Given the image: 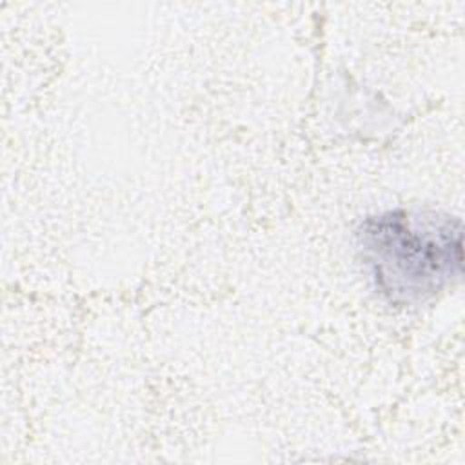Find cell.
I'll list each match as a JSON object with an SVG mask.
<instances>
[{"mask_svg":"<svg viewBox=\"0 0 465 465\" xmlns=\"http://www.w3.org/2000/svg\"><path fill=\"white\" fill-rule=\"evenodd\" d=\"M354 236L374 291L392 305H423L461 278L463 223L449 213L389 209L365 216Z\"/></svg>","mask_w":465,"mask_h":465,"instance_id":"obj_1","label":"cell"}]
</instances>
